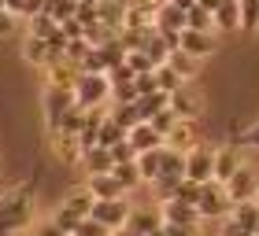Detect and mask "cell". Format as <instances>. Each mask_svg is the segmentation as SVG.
Returning <instances> with one entry per match:
<instances>
[{
  "label": "cell",
  "instance_id": "obj_13",
  "mask_svg": "<svg viewBox=\"0 0 259 236\" xmlns=\"http://www.w3.org/2000/svg\"><path fill=\"white\" fill-rule=\"evenodd\" d=\"M126 140L137 148V155H141V151H156V148H167V137H163V133H159V129L152 126V122H141V126H134V129L126 133Z\"/></svg>",
  "mask_w": 259,
  "mask_h": 236
},
{
  "label": "cell",
  "instance_id": "obj_34",
  "mask_svg": "<svg viewBox=\"0 0 259 236\" xmlns=\"http://www.w3.org/2000/svg\"><path fill=\"white\" fill-rule=\"evenodd\" d=\"M74 236H111V229H108V225H100L97 218H85V221H81V225L74 229Z\"/></svg>",
  "mask_w": 259,
  "mask_h": 236
},
{
  "label": "cell",
  "instance_id": "obj_8",
  "mask_svg": "<svg viewBox=\"0 0 259 236\" xmlns=\"http://www.w3.org/2000/svg\"><path fill=\"white\" fill-rule=\"evenodd\" d=\"M204 107H207V96L200 89H193L189 81H185L178 92H170V111L178 118H185V122H196V118L204 114Z\"/></svg>",
  "mask_w": 259,
  "mask_h": 236
},
{
  "label": "cell",
  "instance_id": "obj_30",
  "mask_svg": "<svg viewBox=\"0 0 259 236\" xmlns=\"http://www.w3.org/2000/svg\"><path fill=\"white\" fill-rule=\"evenodd\" d=\"M126 67L134 70V74H152V70H156V63H152V59L141 52V48H134V52H126Z\"/></svg>",
  "mask_w": 259,
  "mask_h": 236
},
{
  "label": "cell",
  "instance_id": "obj_31",
  "mask_svg": "<svg viewBox=\"0 0 259 236\" xmlns=\"http://www.w3.org/2000/svg\"><path fill=\"white\" fill-rule=\"evenodd\" d=\"M241 30H259V0H241Z\"/></svg>",
  "mask_w": 259,
  "mask_h": 236
},
{
  "label": "cell",
  "instance_id": "obj_21",
  "mask_svg": "<svg viewBox=\"0 0 259 236\" xmlns=\"http://www.w3.org/2000/svg\"><path fill=\"white\" fill-rule=\"evenodd\" d=\"M111 177L122 185V192L130 196L134 188H141L145 185V177H141V170H137V162H115V170H111Z\"/></svg>",
  "mask_w": 259,
  "mask_h": 236
},
{
  "label": "cell",
  "instance_id": "obj_37",
  "mask_svg": "<svg viewBox=\"0 0 259 236\" xmlns=\"http://www.w3.org/2000/svg\"><path fill=\"white\" fill-rule=\"evenodd\" d=\"M33 236H67V232L56 218H49V221H41V225H33Z\"/></svg>",
  "mask_w": 259,
  "mask_h": 236
},
{
  "label": "cell",
  "instance_id": "obj_40",
  "mask_svg": "<svg viewBox=\"0 0 259 236\" xmlns=\"http://www.w3.org/2000/svg\"><path fill=\"white\" fill-rule=\"evenodd\" d=\"M15 22H19V19H15V15H11V11H8V8H0V37H8V33H11V30H15Z\"/></svg>",
  "mask_w": 259,
  "mask_h": 236
},
{
  "label": "cell",
  "instance_id": "obj_33",
  "mask_svg": "<svg viewBox=\"0 0 259 236\" xmlns=\"http://www.w3.org/2000/svg\"><path fill=\"white\" fill-rule=\"evenodd\" d=\"M233 144H237V148H255V151H259V122H252L248 129H241Z\"/></svg>",
  "mask_w": 259,
  "mask_h": 236
},
{
  "label": "cell",
  "instance_id": "obj_41",
  "mask_svg": "<svg viewBox=\"0 0 259 236\" xmlns=\"http://www.w3.org/2000/svg\"><path fill=\"white\" fill-rule=\"evenodd\" d=\"M111 236H141V232H134V229H119V232H111Z\"/></svg>",
  "mask_w": 259,
  "mask_h": 236
},
{
  "label": "cell",
  "instance_id": "obj_7",
  "mask_svg": "<svg viewBox=\"0 0 259 236\" xmlns=\"http://www.w3.org/2000/svg\"><path fill=\"white\" fill-rule=\"evenodd\" d=\"M130 214H134V203L122 196V199H97V207H93V218L100 221V225H108L111 232L126 229Z\"/></svg>",
  "mask_w": 259,
  "mask_h": 236
},
{
  "label": "cell",
  "instance_id": "obj_12",
  "mask_svg": "<svg viewBox=\"0 0 259 236\" xmlns=\"http://www.w3.org/2000/svg\"><path fill=\"white\" fill-rule=\"evenodd\" d=\"M241 166H244V159H241V148H237V144L215 148V181H219V185H226Z\"/></svg>",
  "mask_w": 259,
  "mask_h": 236
},
{
  "label": "cell",
  "instance_id": "obj_36",
  "mask_svg": "<svg viewBox=\"0 0 259 236\" xmlns=\"http://www.w3.org/2000/svg\"><path fill=\"white\" fill-rule=\"evenodd\" d=\"M111 159L115 162H137V148L130 144V140H119V144L111 148Z\"/></svg>",
  "mask_w": 259,
  "mask_h": 236
},
{
  "label": "cell",
  "instance_id": "obj_32",
  "mask_svg": "<svg viewBox=\"0 0 259 236\" xmlns=\"http://www.w3.org/2000/svg\"><path fill=\"white\" fill-rule=\"evenodd\" d=\"M156 81H159V89H163V92H178V89L185 85V81H182L178 74H174V70H170L167 63H163V67L156 70Z\"/></svg>",
  "mask_w": 259,
  "mask_h": 236
},
{
  "label": "cell",
  "instance_id": "obj_23",
  "mask_svg": "<svg viewBox=\"0 0 259 236\" xmlns=\"http://www.w3.org/2000/svg\"><path fill=\"white\" fill-rule=\"evenodd\" d=\"M137 107H141V118H145V122H152L159 111L170 107V92H163V89H159V92H148V96L137 100Z\"/></svg>",
  "mask_w": 259,
  "mask_h": 236
},
{
  "label": "cell",
  "instance_id": "obj_3",
  "mask_svg": "<svg viewBox=\"0 0 259 236\" xmlns=\"http://www.w3.org/2000/svg\"><path fill=\"white\" fill-rule=\"evenodd\" d=\"M74 100H78V107H85V111H100L104 103L111 100V74L81 70L78 81H74Z\"/></svg>",
  "mask_w": 259,
  "mask_h": 236
},
{
  "label": "cell",
  "instance_id": "obj_15",
  "mask_svg": "<svg viewBox=\"0 0 259 236\" xmlns=\"http://www.w3.org/2000/svg\"><path fill=\"white\" fill-rule=\"evenodd\" d=\"M126 229H134V232H141V236L163 229V210H159V207H134V214H130V221H126Z\"/></svg>",
  "mask_w": 259,
  "mask_h": 236
},
{
  "label": "cell",
  "instance_id": "obj_24",
  "mask_svg": "<svg viewBox=\"0 0 259 236\" xmlns=\"http://www.w3.org/2000/svg\"><path fill=\"white\" fill-rule=\"evenodd\" d=\"M230 218L237 221V225H244L248 232H255V225H259V203H255V199H248V203H237Z\"/></svg>",
  "mask_w": 259,
  "mask_h": 236
},
{
  "label": "cell",
  "instance_id": "obj_27",
  "mask_svg": "<svg viewBox=\"0 0 259 236\" xmlns=\"http://www.w3.org/2000/svg\"><path fill=\"white\" fill-rule=\"evenodd\" d=\"M119 140H126V129L108 114V118H104V126H100V144H97V148H115Z\"/></svg>",
  "mask_w": 259,
  "mask_h": 236
},
{
  "label": "cell",
  "instance_id": "obj_22",
  "mask_svg": "<svg viewBox=\"0 0 259 236\" xmlns=\"http://www.w3.org/2000/svg\"><path fill=\"white\" fill-rule=\"evenodd\" d=\"M137 170H141V177H145V185H156V177L163 170V148L141 151V155H137Z\"/></svg>",
  "mask_w": 259,
  "mask_h": 236
},
{
  "label": "cell",
  "instance_id": "obj_4",
  "mask_svg": "<svg viewBox=\"0 0 259 236\" xmlns=\"http://www.w3.org/2000/svg\"><path fill=\"white\" fill-rule=\"evenodd\" d=\"M41 103H45V126H49V133H52V129H60L63 118L78 107L74 89H60V85H49V89H45Z\"/></svg>",
  "mask_w": 259,
  "mask_h": 236
},
{
  "label": "cell",
  "instance_id": "obj_28",
  "mask_svg": "<svg viewBox=\"0 0 259 236\" xmlns=\"http://www.w3.org/2000/svg\"><path fill=\"white\" fill-rule=\"evenodd\" d=\"M189 30H215V15L204 8V4H196V8H189Z\"/></svg>",
  "mask_w": 259,
  "mask_h": 236
},
{
  "label": "cell",
  "instance_id": "obj_2",
  "mask_svg": "<svg viewBox=\"0 0 259 236\" xmlns=\"http://www.w3.org/2000/svg\"><path fill=\"white\" fill-rule=\"evenodd\" d=\"M93 207H97V196L89 192V185H78V188H70V192L63 196V203L56 207V221L63 225L67 236H74V229L81 225L85 218H93Z\"/></svg>",
  "mask_w": 259,
  "mask_h": 236
},
{
  "label": "cell",
  "instance_id": "obj_20",
  "mask_svg": "<svg viewBox=\"0 0 259 236\" xmlns=\"http://www.w3.org/2000/svg\"><path fill=\"white\" fill-rule=\"evenodd\" d=\"M167 67H170L182 81H193V78H196V70H200V59H193L189 52H182V48H174L170 59H167Z\"/></svg>",
  "mask_w": 259,
  "mask_h": 236
},
{
  "label": "cell",
  "instance_id": "obj_5",
  "mask_svg": "<svg viewBox=\"0 0 259 236\" xmlns=\"http://www.w3.org/2000/svg\"><path fill=\"white\" fill-rule=\"evenodd\" d=\"M196 210H200V218H230L233 214V199H230V192H226V185H219V181H207L204 188H200V203H196Z\"/></svg>",
  "mask_w": 259,
  "mask_h": 236
},
{
  "label": "cell",
  "instance_id": "obj_1",
  "mask_svg": "<svg viewBox=\"0 0 259 236\" xmlns=\"http://www.w3.org/2000/svg\"><path fill=\"white\" fill-rule=\"evenodd\" d=\"M37 207H33V181L8 185L0 192V236H19L33 225Z\"/></svg>",
  "mask_w": 259,
  "mask_h": 236
},
{
  "label": "cell",
  "instance_id": "obj_16",
  "mask_svg": "<svg viewBox=\"0 0 259 236\" xmlns=\"http://www.w3.org/2000/svg\"><path fill=\"white\" fill-rule=\"evenodd\" d=\"M81 170L85 177H104L115 170V159H111V148H89L85 155H81Z\"/></svg>",
  "mask_w": 259,
  "mask_h": 236
},
{
  "label": "cell",
  "instance_id": "obj_6",
  "mask_svg": "<svg viewBox=\"0 0 259 236\" xmlns=\"http://www.w3.org/2000/svg\"><path fill=\"white\" fill-rule=\"evenodd\" d=\"M185 181H196V185L215 181V148L196 144L185 151Z\"/></svg>",
  "mask_w": 259,
  "mask_h": 236
},
{
  "label": "cell",
  "instance_id": "obj_10",
  "mask_svg": "<svg viewBox=\"0 0 259 236\" xmlns=\"http://www.w3.org/2000/svg\"><path fill=\"white\" fill-rule=\"evenodd\" d=\"M226 192H230V199H233V207H237V203H248V199H255V192H259V170L244 162V166L226 181Z\"/></svg>",
  "mask_w": 259,
  "mask_h": 236
},
{
  "label": "cell",
  "instance_id": "obj_19",
  "mask_svg": "<svg viewBox=\"0 0 259 236\" xmlns=\"http://www.w3.org/2000/svg\"><path fill=\"white\" fill-rule=\"evenodd\" d=\"M85 185H89V192L97 196V199H122V185L115 181L111 173H104V177H85Z\"/></svg>",
  "mask_w": 259,
  "mask_h": 236
},
{
  "label": "cell",
  "instance_id": "obj_35",
  "mask_svg": "<svg viewBox=\"0 0 259 236\" xmlns=\"http://www.w3.org/2000/svg\"><path fill=\"white\" fill-rule=\"evenodd\" d=\"M178 122H182V118H178V114H174L170 107H167V111H159L156 118H152V126H156V129H159V133H163V137H167V133H170V129H174V126H178Z\"/></svg>",
  "mask_w": 259,
  "mask_h": 236
},
{
  "label": "cell",
  "instance_id": "obj_29",
  "mask_svg": "<svg viewBox=\"0 0 259 236\" xmlns=\"http://www.w3.org/2000/svg\"><path fill=\"white\" fill-rule=\"evenodd\" d=\"M200 188H204V185H196V181H182L178 188H174V196H170V199H178V203H185V207H196V203H200Z\"/></svg>",
  "mask_w": 259,
  "mask_h": 236
},
{
  "label": "cell",
  "instance_id": "obj_26",
  "mask_svg": "<svg viewBox=\"0 0 259 236\" xmlns=\"http://www.w3.org/2000/svg\"><path fill=\"white\" fill-rule=\"evenodd\" d=\"M8 11L15 19H37L45 15V0H8Z\"/></svg>",
  "mask_w": 259,
  "mask_h": 236
},
{
  "label": "cell",
  "instance_id": "obj_14",
  "mask_svg": "<svg viewBox=\"0 0 259 236\" xmlns=\"http://www.w3.org/2000/svg\"><path fill=\"white\" fill-rule=\"evenodd\" d=\"M159 210H163V221H170V225H193V229H200V221H204L196 207H185V203H178V199L159 203Z\"/></svg>",
  "mask_w": 259,
  "mask_h": 236
},
{
  "label": "cell",
  "instance_id": "obj_18",
  "mask_svg": "<svg viewBox=\"0 0 259 236\" xmlns=\"http://www.w3.org/2000/svg\"><path fill=\"white\" fill-rule=\"evenodd\" d=\"M196 144H200V140H196V126H193V122H185V118H182V122L167 133V148L189 151V148H196Z\"/></svg>",
  "mask_w": 259,
  "mask_h": 236
},
{
  "label": "cell",
  "instance_id": "obj_42",
  "mask_svg": "<svg viewBox=\"0 0 259 236\" xmlns=\"http://www.w3.org/2000/svg\"><path fill=\"white\" fill-rule=\"evenodd\" d=\"M148 236H163V229H156V232H148Z\"/></svg>",
  "mask_w": 259,
  "mask_h": 236
},
{
  "label": "cell",
  "instance_id": "obj_39",
  "mask_svg": "<svg viewBox=\"0 0 259 236\" xmlns=\"http://www.w3.org/2000/svg\"><path fill=\"white\" fill-rule=\"evenodd\" d=\"M163 236H200V229H193V225H170V221H163Z\"/></svg>",
  "mask_w": 259,
  "mask_h": 236
},
{
  "label": "cell",
  "instance_id": "obj_25",
  "mask_svg": "<svg viewBox=\"0 0 259 236\" xmlns=\"http://www.w3.org/2000/svg\"><path fill=\"white\" fill-rule=\"evenodd\" d=\"M111 118H115V122H119V126L126 129V133H130L134 126H141V122H145V118H141V107H137V103H115Z\"/></svg>",
  "mask_w": 259,
  "mask_h": 236
},
{
  "label": "cell",
  "instance_id": "obj_17",
  "mask_svg": "<svg viewBox=\"0 0 259 236\" xmlns=\"http://www.w3.org/2000/svg\"><path fill=\"white\" fill-rule=\"evenodd\" d=\"M211 15H215V30H222V33L241 30V0H222Z\"/></svg>",
  "mask_w": 259,
  "mask_h": 236
},
{
  "label": "cell",
  "instance_id": "obj_44",
  "mask_svg": "<svg viewBox=\"0 0 259 236\" xmlns=\"http://www.w3.org/2000/svg\"><path fill=\"white\" fill-rule=\"evenodd\" d=\"M255 236H259V225H255Z\"/></svg>",
  "mask_w": 259,
  "mask_h": 236
},
{
  "label": "cell",
  "instance_id": "obj_11",
  "mask_svg": "<svg viewBox=\"0 0 259 236\" xmlns=\"http://www.w3.org/2000/svg\"><path fill=\"white\" fill-rule=\"evenodd\" d=\"M178 48L189 52L193 59H207V55L219 52V44H215V33H211V30H182Z\"/></svg>",
  "mask_w": 259,
  "mask_h": 236
},
{
  "label": "cell",
  "instance_id": "obj_43",
  "mask_svg": "<svg viewBox=\"0 0 259 236\" xmlns=\"http://www.w3.org/2000/svg\"><path fill=\"white\" fill-rule=\"evenodd\" d=\"M255 203H259V192H255Z\"/></svg>",
  "mask_w": 259,
  "mask_h": 236
},
{
  "label": "cell",
  "instance_id": "obj_9",
  "mask_svg": "<svg viewBox=\"0 0 259 236\" xmlns=\"http://www.w3.org/2000/svg\"><path fill=\"white\" fill-rule=\"evenodd\" d=\"M49 144H52V155L63 162V166H81V155H85V148H81L78 133H63V129H52L49 133Z\"/></svg>",
  "mask_w": 259,
  "mask_h": 236
},
{
  "label": "cell",
  "instance_id": "obj_38",
  "mask_svg": "<svg viewBox=\"0 0 259 236\" xmlns=\"http://www.w3.org/2000/svg\"><path fill=\"white\" fill-rule=\"evenodd\" d=\"M219 236H255V232H248L244 225H237L233 218H222V229H219Z\"/></svg>",
  "mask_w": 259,
  "mask_h": 236
}]
</instances>
